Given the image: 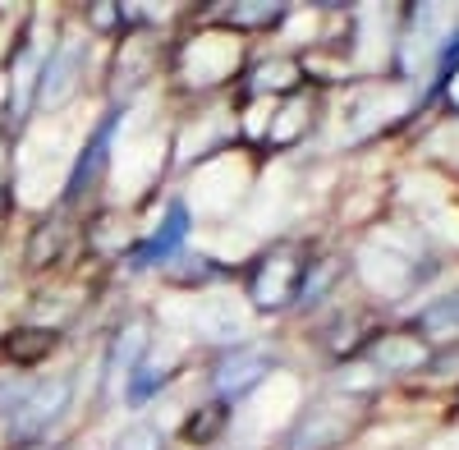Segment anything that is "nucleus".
Wrapping results in <instances>:
<instances>
[{"instance_id":"1","label":"nucleus","mask_w":459,"mask_h":450,"mask_svg":"<svg viewBox=\"0 0 459 450\" xmlns=\"http://www.w3.org/2000/svg\"><path fill=\"white\" fill-rule=\"evenodd\" d=\"M344 257H350L354 290L372 308L404 304L409 294H418L441 272V248H437L428 225L413 221V216L377 221L354 248H344Z\"/></svg>"},{"instance_id":"2","label":"nucleus","mask_w":459,"mask_h":450,"mask_svg":"<svg viewBox=\"0 0 459 450\" xmlns=\"http://www.w3.org/2000/svg\"><path fill=\"white\" fill-rule=\"evenodd\" d=\"M253 65L248 37L225 28V23H198L188 28L179 42H170V79L184 97L216 101L221 92H235L239 79Z\"/></svg>"},{"instance_id":"3","label":"nucleus","mask_w":459,"mask_h":450,"mask_svg":"<svg viewBox=\"0 0 459 450\" xmlns=\"http://www.w3.org/2000/svg\"><path fill=\"white\" fill-rule=\"evenodd\" d=\"M432 101V88L409 83V79H354L350 92L340 101V120H344V143H377L395 129H404L418 110Z\"/></svg>"},{"instance_id":"4","label":"nucleus","mask_w":459,"mask_h":450,"mask_svg":"<svg viewBox=\"0 0 459 450\" xmlns=\"http://www.w3.org/2000/svg\"><path fill=\"white\" fill-rule=\"evenodd\" d=\"M313 257H317V248L303 239H272L266 248H257L239 267V294L248 299V308L257 317L294 313Z\"/></svg>"},{"instance_id":"5","label":"nucleus","mask_w":459,"mask_h":450,"mask_svg":"<svg viewBox=\"0 0 459 450\" xmlns=\"http://www.w3.org/2000/svg\"><path fill=\"white\" fill-rule=\"evenodd\" d=\"M372 395H350V391H317L299 404V414L290 419L281 450H340L344 441H354L368 419H372Z\"/></svg>"},{"instance_id":"6","label":"nucleus","mask_w":459,"mask_h":450,"mask_svg":"<svg viewBox=\"0 0 459 450\" xmlns=\"http://www.w3.org/2000/svg\"><path fill=\"white\" fill-rule=\"evenodd\" d=\"M281 368V345L272 341H239V345H230L221 350L212 363H207V395L230 404V409H239L253 391L266 386V377Z\"/></svg>"},{"instance_id":"7","label":"nucleus","mask_w":459,"mask_h":450,"mask_svg":"<svg viewBox=\"0 0 459 450\" xmlns=\"http://www.w3.org/2000/svg\"><path fill=\"white\" fill-rule=\"evenodd\" d=\"M437 345L428 341L413 322H381L368 345L354 354V363H363L377 382H404L413 372H428L437 363Z\"/></svg>"},{"instance_id":"8","label":"nucleus","mask_w":459,"mask_h":450,"mask_svg":"<svg viewBox=\"0 0 459 450\" xmlns=\"http://www.w3.org/2000/svg\"><path fill=\"white\" fill-rule=\"evenodd\" d=\"M166 65H170L166 32H157V28H129L120 51H115V65H110V101H115V110H129L134 106L129 97H138L143 83L157 69H166Z\"/></svg>"},{"instance_id":"9","label":"nucleus","mask_w":459,"mask_h":450,"mask_svg":"<svg viewBox=\"0 0 459 450\" xmlns=\"http://www.w3.org/2000/svg\"><path fill=\"white\" fill-rule=\"evenodd\" d=\"M69 404H74V377L65 372V377H42V382H28L19 404L10 409V437L19 446H37L42 441L65 414H69Z\"/></svg>"},{"instance_id":"10","label":"nucleus","mask_w":459,"mask_h":450,"mask_svg":"<svg viewBox=\"0 0 459 450\" xmlns=\"http://www.w3.org/2000/svg\"><path fill=\"white\" fill-rule=\"evenodd\" d=\"M88 60H92V37L88 32H60L56 47L47 51V65H42V88H37V106H65L74 92L83 88L88 79Z\"/></svg>"},{"instance_id":"11","label":"nucleus","mask_w":459,"mask_h":450,"mask_svg":"<svg viewBox=\"0 0 459 450\" xmlns=\"http://www.w3.org/2000/svg\"><path fill=\"white\" fill-rule=\"evenodd\" d=\"M188 235H194V212L184 207V198H170L166 212L157 216V225H152L143 239H134L125 267H129V272H152V267L166 272L170 262L188 248Z\"/></svg>"},{"instance_id":"12","label":"nucleus","mask_w":459,"mask_h":450,"mask_svg":"<svg viewBox=\"0 0 459 450\" xmlns=\"http://www.w3.org/2000/svg\"><path fill=\"white\" fill-rule=\"evenodd\" d=\"M303 88H317L308 65H303V56L276 51V56H257L230 97L235 101H281V97H294Z\"/></svg>"},{"instance_id":"13","label":"nucleus","mask_w":459,"mask_h":450,"mask_svg":"<svg viewBox=\"0 0 459 450\" xmlns=\"http://www.w3.org/2000/svg\"><path fill=\"white\" fill-rule=\"evenodd\" d=\"M248 313H253V308H248V299L239 294V285H235V290L216 285V290L203 294V304H198V313H194V331H198L203 345H212V350L221 354V350H230V345L248 341V335H244V317H248Z\"/></svg>"},{"instance_id":"14","label":"nucleus","mask_w":459,"mask_h":450,"mask_svg":"<svg viewBox=\"0 0 459 450\" xmlns=\"http://www.w3.org/2000/svg\"><path fill=\"white\" fill-rule=\"evenodd\" d=\"M125 116H129V110H110V116L97 125V134L83 143V152H79V161H74V170H69V179H65V194H60L65 207L83 203L88 189H97V184H101L106 161H110V152H115V134H120Z\"/></svg>"},{"instance_id":"15","label":"nucleus","mask_w":459,"mask_h":450,"mask_svg":"<svg viewBox=\"0 0 459 450\" xmlns=\"http://www.w3.org/2000/svg\"><path fill=\"white\" fill-rule=\"evenodd\" d=\"M157 350V331L147 317H129L106 345V395H125L129 377L143 368V359Z\"/></svg>"},{"instance_id":"16","label":"nucleus","mask_w":459,"mask_h":450,"mask_svg":"<svg viewBox=\"0 0 459 450\" xmlns=\"http://www.w3.org/2000/svg\"><path fill=\"white\" fill-rule=\"evenodd\" d=\"M10 125H23L37 106V88H42V65H47V51H37L32 37H23L14 60H10Z\"/></svg>"},{"instance_id":"17","label":"nucleus","mask_w":459,"mask_h":450,"mask_svg":"<svg viewBox=\"0 0 459 450\" xmlns=\"http://www.w3.org/2000/svg\"><path fill=\"white\" fill-rule=\"evenodd\" d=\"M225 432H235V409L212 400V395H203V404L188 409L184 423H179V437L188 446H203V450H216L225 441Z\"/></svg>"},{"instance_id":"18","label":"nucleus","mask_w":459,"mask_h":450,"mask_svg":"<svg viewBox=\"0 0 459 450\" xmlns=\"http://www.w3.org/2000/svg\"><path fill=\"white\" fill-rule=\"evenodd\" d=\"M409 322L423 331L437 350L459 345V285H450V290H441L437 299H428V304L418 308Z\"/></svg>"},{"instance_id":"19","label":"nucleus","mask_w":459,"mask_h":450,"mask_svg":"<svg viewBox=\"0 0 459 450\" xmlns=\"http://www.w3.org/2000/svg\"><path fill=\"white\" fill-rule=\"evenodd\" d=\"M207 14H221L216 23L225 28H235L244 37L253 32H281V23L290 19V5H266V0H239V5H216Z\"/></svg>"},{"instance_id":"20","label":"nucleus","mask_w":459,"mask_h":450,"mask_svg":"<svg viewBox=\"0 0 459 450\" xmlns=\"http://www.w3.org/2000/svg\"><path fill=\"white\" fill-rule=\"evenodd\" d=\"M56 341H60V331L37 326V322H23L10 341H5V354H10V363L28 368V363H37V359H47V354L56 350Z\"/></svg>"},{"instance_id":"21","label":"nucleus","mask_w":459,"mask_h":450,"mask_svg":"<svg viewBox=\"0 0 459 450\" xmlns=\"http://www.w3.org/2000/svg\"><path fill=\"white\" fill-rule=\"evenodd\" d=\"M115 450H170V446H166V432L157 423H129L115 437Z\"/></svg>"},{"instance_id":"22","label":"nucleus","mask_w":459,"mask_h":450,"mask_svg":"<svg viewBox=\"0 0 459 450\" xmlns=\"http://www.w3.org/2000/svg\"><path fill=\"white\" fill-rule=\"evenodd\" d=\"M432 101H441L446 116H455V120H459V65L441 69L437 79H432Z\"/></svg>"},{"instance_id":"23","label":"nucleus","mask_w":459,"mask_h":450,"mask_svg":"<svg viewBox=\"0 0 459 450\" xmlns=\"http://www.w3.org/2000/svg\"><path fill=\"white\" fill-rule=\"evenodd\" d=\"M455 414H459V386H455Z\"/></svg>"}]
</instances>
